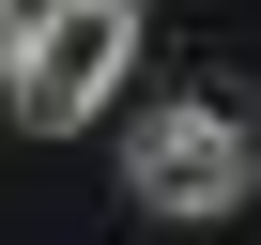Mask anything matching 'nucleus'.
Returning <instances> with one entry per match:
<instances>
[{"mask_svg":"<svg viewBox=\"0 0 261 245\" xmlns=\"http://www.w3.org/2000/svg\"><path fill=\"white\" fill-rule=\"evenodd\" d=\"M16 16H31V0H0V62H16Z\"/></svg>","mask_w":261,"mask_h":245,"instance_id":"3","label":"nucleus"},{"mask_svg":"<svg viewBox=\"0 0 261 245\" xmlns=\"http://www.w3.org/2000/svg\"><path fill=\"white\" fill-rule=\"evenodd\" d=\"M123 184H139V215H246L261 199V138H246V107H139Z\"/></svg>","mask_w":261,"mask_h":245,"instance_id":"2","label":"nucleus"},{"mask_svg":"<svg viewBox=\"0 0 261 245\" xmlns=\"http://www.w3.org/2000/svg\"><path fill=\"white\" fill-rule=\"evenodd\" d=\"M123 77H139V0H31L16 16V62H0V92H16V122H92L123 107Z\"/></svg>","mask_w":261,"mask_h":245,"instance_id":"1","label":"nucleus"}]
</instances>
